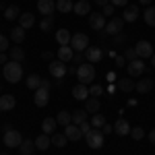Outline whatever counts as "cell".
<instances>
[{"label": "cell", "mask_w": 155, "mask_h": 155, "mask_svg": "<svg viewBox=\"0 0 155 155\" xmlns=\"http://www.w3.org/2000/svg\"><path fill=\"white\" fill-rule=\"evenodd\" d=\"M114 132H116L118 137H126V134H130V124L120 116V120L114 124Z\"/></svg>", "instance_id": "cell-18"}, {"label": "cell", "mask_w": 155, "mask_h": 155, "mask_svg": "<svg viewBox=\"0 0 155 155\" xmlns=\"http://www.w3.org/2000/svg\"><path fill=\"white\" fill-rule=\"evenodd\" d=\"M114 8H116L114 4H106V6H104V17H112V15H114Z\"/></svg>", "instance_id": "cell-45"}, {"label": "cell", "mask_w": 155, "mask_h": 155, "mask_svg": "<svg viewBox=\"0 0 155 155\" xmlns=\"http://www.w3.org/2000/svg\"><path fill=\"white\" fill-rule=\"evenodd\" d=\"M41 58H44V60H52V58H54V54H52V52H44Z\"/></svg>", "instance_id": "cell-52"}, {"label": "cell", "mask_w": 155, "mask_h": 155, "mask_svg": "<svg viewBox=\"0 0 155 155\" xmlns=\"http://www.w3.org/2000/svg\"><path fill=\"white\" fill-rule=\"evenodd\" d=\"M39 85H41V77L39 74H29L27 77V87L29 89H39Z\"/></svg>", "instance_id": "cell-37"}, {"label": "cell", "mask_w": 155, "mask_h": 155, "mask_svg": "<svg viewBox=\"0 0 155 155\" xmlns=\"http://www.w3.org/2000/svg\"><path fill=\"white\" fill-rule=\"evenodd\" d=\"M37 11L41 15H46V17H50V15L56 12V2L54 0H37Z\"/></svg>", "instance_id": "cell-12"}, {"label": "cell", "mask_w": 155, "mask_h": 155, "mask_svg": "<svg viewBox=\"0 0 155 155\" xmlns=\"http://www.w3.org/2000/svg\"><path fill=\"white\" fill-rule=\"evenodd\" d=\"M50 145H52V139H50V134H46V132H41V134L35 139V147L39 149V151H46Z\"/></svg>", "instance_id": "cell-27"}, {"label": "cell", "mask_w": 155, "mask_h": 155, "mask_svg": "<svg viewBox=\"0 0 155 155\" xmlns=\"http://www.w3.org/2000/svg\"><path fill=\"white\" fill-rule=\"evenodd\" d=\"M77 77H79V83L81 85L93 83V79H95V66H93L91 62H83V64L77 68Z\"/></svg>", "instance_id": "cell-2"}, {"label": "cell", "mask_w": 155, "mask_h": 155, "mask_svg": "<svg viewBox=\"0 0 155 155\" xmlns=\"http://www.w3.org/2000/svg\"><path fill=\"white\" fill-rule=\"evenodd\" d=\"M79 128H81V132H83V134H87V132L91 130V128H93V126H91V122H83V124H81V126H79Z\"/></svg>", "instance_id": "cell-47"}, {"label": "cell", "mask_w": 155, "mask_h": 155, "mask_svg": "<svg viewBox=\"0 0 155 155\" xmlns=\"http://www.w3.org/2000/svg\"><path fill=\"white\" fill-rule=\"evenodd\" d=\"M2 141H4V145H6L8 149H15V147H21V143H23V137H21V132H19V130L11 128V130L4 132Z\"/></svg>", "instance_id": "cell-4"}, {"label": "cell", "mask_w": 155, "mask_h": 155, "mask_svg": "<svg viewBox=\"0 0 155 155\" xmlns=\"http://www.w3.org/2000/svg\"><path fill=\"white\" fill-rule=\"evenodd\" d=\"M72 12H74V15H79V17H85V15H89V12H91V4H89L87 0H79V2H74Z\"/></svg>", "instance_id": "cell-20"}, {"label": "cell", "mask_w": 155, "mask_h": 155, "mask_svg": "<svg viewBox=\"0 0 155 155\" xmlns=\"http://www.w3.org/2000/svg\"><path fill=\"white\" fill-rule=\"evenodd\" d=\"M56 118H46L41 122V132H46V134H54L56 132Z\"/></svg>", "instance_id": "cell-28"}, {"label": "cell", "mask_w": 155, "mask_h": 155, "mask_svg": "<svg viewBox=\"0 0 155 155\" xmlns=\"http://www.w3.org/2000/svg\"><path fill=\"white\" fill-rule=\"evenodd\" d=\"M130 137L134 141H141V139H145V130L141 126H134V128H130Z\"/></svg>", "instance_id": "cell-40"}, {"label": "cell", "mask_w": 155, "mask_h": 155, "mask_svg": "<svg viewBox=\"0 0 155 155\" xmlns=\"http://www.w3.org/2000/svg\"><path fill=\"white\" fill-rule=\"evenodd\" d=\"M8 58L15 60V62H23L25 60V50L21 48V46H12V48L8 50Z\"/></svg>", "instance_id": "cell-26"}, {"label": "cell", "mask_w": 155, "mask_h": 155, "mask_svg": "<svg viewBox=\"0 0 155 155\" xmlns=\"http://www.w3.org/2000/svg\"><path fill=\"white\" fill-rule=\"evenodd\" d=\"M64 134H66V139L72 141V143H74V141H81V137H85L83 132H81V128H79L77 124H72V122L64 126Z\"/></svg>", "instance_id": "cell-11"}, {"label": "cell", "mask_w": 155, "mask_h": 155, "mask_svg": "<svg viewBox=\"0 0 155 155\" xmlns=\"http://www.w3.org/2000/svg\"><path fill=\"white\" fill-rule=\"evenodd\" d=\"M110 4H114V6H128V0H110Z\"/></svg>", "instance_id": "cell-48"}, {"label": "cell", "mask_w": 155, "mask_h": 155, "mask_svg": "<svg viewBox=\"0 0 155 155\" xmlns=\"http://www.w3.org/2000/svg\"><path fill=\"white\" fill-rule=\"evenodd\" d=\"M89 95H91V97L104 95V87H101V85H91V87H89Z\"/></svg>", "instance_id": "cell-42"}, {"label": "cell", "mask_w": 155, "mask_h": 155, "mask_svg": "<svg viewBox=\"0 0 155 155\" xmlns=\"http://www.w3.org/2000/svg\"><path fill=\"white\" fill-rule=\"evenodd\" d=\"M71 48L74 52H85V50L89 48V37L85 35V33H74L71 39Z\"/></svg>", "instance_id": "cell-5"}, {"label": "cell", "mask_w": 155, "mask_h": 155, "mask_svg": "<svg viewBox=\"0 0 155 155\" xmlns=\"http://www.w3.org/2000/svg\"><path fill=\"white\" fill-rule=\"evenodd\" d=\"M6 46H8V39H6V35L0 33V52H6Z\"/></svg>", "instance_id": "cell-46"}, {"label": "cell", "mask_w": 155, "mask_h": 155, "mask_svg": "<svg viewBox=\"0 0 155 155\" xmlns=\"http://www.w3.org/2000/svg\"><path fill=\"white\" fill-rule=\"evenodd\" d=\"M122 56L126 58V62H132V60H137V58H139V56H137V50H134V48H126Z\"/></svg>", "instance_id": "cell-41"}, {"label": "cell", "mask_w": 155, "mask_h": 155, "mask_svg": "<svg viewBox=\"0 0 155 155\" xmlns=\"http://www.w3.org/2000/svg\"><path fill=\"white\" fill-rule=\"evenodd\" d=\"M153 89V79H139V83H134V91H139L141 95L149 93Z\"/></svg>", "instance_id": "cell-17"}, {"label": "cell", "mask_w": 155, "mask_h": 155, "mask_svg": "<svg viewBox=\"0 0 155 155\" xmlns=\"http://www.w3.org/2000/svg\"><path fill=\"white\" fill-rule=\"evenodd\" d=\"M11 39L19 46V44H23L25 39V29L23 27H15V29H11Z\"/></svg>", "instance_id": "cell-31"}, {"label": "cell", "mask_w": 155, "mask_h": 155, "mask_svg": "<svg viewBox=\"0 0 155 155\" xmlns=\"http://www.w3.org/2000/svg\"><path fill=\"white\" fill-rule=\"evenodd\" d=\"M71 39H72V35L68 29H58L56 31V41L60 46H71Z\"/></svg>", "instance_id": "cell-23"}, {"label": "cell", "mask_w": 155, "mask_h": 155, "mask_svg": "<svg viewBox=\"0 0 155 155\" xmlns=\"http://www.w3.org/2000/svg\"><path fill=\"white\" fill-rule=\"evenodd\" d=\"M85 110H87L89 114H97V112H99V99H97V97H87V99H85Z\"/></svg>", "instance_id": "cell-29"}, {"label": "cell", "mask_w": 155, "mask_h": 155, "mask_svg": "<svg viewBox=\"0 0 155 155\" xmlns=\"http://www.w3.org/2000/svg\"><path fill=\"white\" fill-rule=\"evenodd\" d=\"M85 58H87V62H101V58H104V50L99 48V46H89V48L85 50Z\"/></svg>", "instance_id": "cell-10"}, {"label": "cell", "mask_w": 155, "mask_h": 155, "mask_svg": "<svg viewBox=\"0 0 155 155\" xmlns=\"http://www.w3.org/2000/svg\"><path fill=\"white\" fill-rule=\"evenodd\" d=\"M74 66H81L83 62H87V58L83 56V52H74V56H72V60H71Z\"/></svg>", "instance_id": "cell-43"}, {"label": "cell", "mask_w": 155, "mask_h": 155, "mask_svg": "<svg viewBox=\"0 0 155 155\" xmlns=\"http://www.w3.org/2000/svg\"><path fill=\"white\" fill-rule=\"evenodd\" d=\"M143 17H145V23L149 25V27H155V6H147Z\"/></svg>", "instance_id": "cell-34"}, {"label": "cell", "mask_w": 155, "mask_h": 155, "mask_svg": "<svg viewBox=\"0 0 155 155\" xmlns=\"http://www.w3.org/2000/svg\"><path fill=\"white\" fill-rule=\"evenodd\" d=\"M19 17H21V8H19L17 4H11V6L4 8V19H6V21H15V19H19Z\"/></svg>", "instance_id": "cell-25"}, {"label": "cell", "mask_w": 155, "mask_h": 155, "mask_svg": "<svg viewBox=\"0 0 155 155\" xmlns=\"http://www.w3.org/2000/svg\"><path fill=\"white\" fill-rule=\"evenodd\" d=\"M71 114H72V124L81 126L83 122H87V110H74Z\"/></svg>", "instance_id": "cell-30"}, {"label": "cell", "mask_w": 155, "mask_h": 155, "mask_svg": "<svg viewBox=\"0 0 155 155\" xmlns=\"http://www.w3.org/2000/svg\"><path fill=\"white\" fill-rule=\"evenodd\" d=\"M74 4L72 0H56V11L58 12H72Z\"/></svg>", "instance_id": "cell-32"}, {"label": "cell", "mask_w": 155, "mask_h": 155, "mask_svg": "<svg viewBox=\"0 0 155 155\" xmlns=\"http://www.w3.org/2000/svg\"><path fill=\"white\" fill-rule=\"evenodd\" d=\"M139 2H141L143 6H151V0H139Z\"/></svg>", "instance_id": "cell-57"}, {"label": "cell", "mask_w": 155, "mask_h": 155, "mask_svg": "<svg viewBox=\"0 0 155 155\" xmlns=\"http://www.w3.org/2000/svg\"><path fill=\"white\" fill-rule=\"evenodd\" d=\"M122 27H124V19H112L106 25V35H118L122 33Z\"/></svg>", "instance_id": "cell-14"}, {"label": "cell", "mask_w": 155, "mask_h": 155, "mask_svg": "<svg viewBox=\"0 0 155 155\" xmlns=\"http://www.w3.org/2000/svg\"><path fill=\"white\" fill-rule=\"evenodd\" d=\"M147 137H149V141H151V143L155 145V128H153V130H151V132H149V134H147Z\"/></svg>", "instance_id": "cell-55"}, {"label": "cell", "mask_w": 155, "mask_h": 155, "mask_svg": "<svg viewBox=\"0 0 155 155\" xmlns=\"http://www.w3.org/2000/svg\"><path fill=\"white\" fill-rule=\"evenodd\" d=\"M56 122H58L60 126H66V124L72 122V114L66 112V110H62V112H58V116H56Z\"/></svg>", "instance_id": "cell-33"}, {"label": "cell", "mask_w": 155, "mask_h": 155, "mask_svg": "<svg viewBox=\"0 0 155 155\" xmlns=\"http://www.w3.org/2000/svg\"><path fill=\"white\" fill-rule=\"evenodd\" d=\"M72 97H74V99H79V101H85V99L89 97V87L79 83L77 87H72Z\"/></svg>", "instance_id": "cell-21"}, {"label": "cell", "mask_w": 155, "mask_h": 155, "mask_svg": "<svg viewBox=\"0 0 155 155\" xmlns=\"http://www.w3.org/2000/svg\"><path fill=\"white\" fill-rule=\"evenodd\" d=\"M66 72H68L66 62H62V60H54V62H50V74H52L54 79H62Z\"/></svg>", "instance_id": "cell-7"}, {"label": "cell", "mask_w": 155, "mask_h": 155, "mask_svg": "<svg viewBox=\"0 0 155 155\" xmlns=\"http://www.w3.org/2000/svg\"><path fill=\"white\" fill-rule=\"evenodd\" d=\"M0 95H2V85H0Z\"/></svg>", "instance_id": "cell-59"}, {"label": "cell", "mask_w": 155, "mask_h": 155, "mask_svg": "<svg viewBox=\"0 0 155 155\" xmlns=\"http://www.w3.org/2000/svg\"><path fill=\"white\" fill-rule=\"evenodd\" d=\"M118 89L124 91V93H130L132 89H134V81H132V79H120L118 81Z\"/></svg>", "instance_id": "cell-36"}, {"label": "cell", "mask_w": 155, "mask_h": 155, "mask_svg": "<svg viewBox=\"0 0 155 155\" xmlns=\"http://www.w3.org/2000/svg\"><path fill=\"white\" fill-rule=\"evenodd\" d=\"M0 155H6V153H0Z\"/></svg>", "instance_id": "cell-60"}, {"label": "cell", "mask_w": 155, "mask_h": 155, "mask_svg": "<svg viewBox=\"0 0 155 155\" xmlns=\"http://www.w3.org/2000/svg\"><path fill=\"white\" fill-rule=\"evenodd\" d=\"M97 6H106V4H110V0H93Z\"/></svg>", "instance_id": "cell-53"}, {"label": "cell", "mask_w": 155, "mask_h": 155, "mask_svg": "<svg viewBox=\"0 0 155 155\" xmlns=\"http://www.w3.org/2000/svg\"><path fill=\"white\" fill-rule=\"evenodd\" d=\"M39 87H41V89H48V91H50V89H52V83H50L48 79H41V85H39Z\"/></svg>", "instance_id": "cell-50"}, {"label": "cell", "mask_w": 155, "mask_h": 155, "mask_svg": "<svg viewBox=\"0 0 155 155\" xmlns=\"http://www.w3.org/2000/svg\"><path fill=\"white\" fill-rule=\"evenodd\" d=\"M104 124H106V116L104 114H93L91 116V126L93 128H101Z\"/></svg>", "instance_id": "cell-38"}, {"label": "cell", "mask_w": 155, "mask_h": 155, "mask_svg": "<svg viewBox=\"0 0 155 155\" xmlns=\"http://www.w3.org/2000/svg\"><path fill=\"white\" fill-rule=\"evenodd\" d=\"M2 74H4V79L8 83H19L23 79V66H21V62H15V60L6 62L2 66Z\"/></svg>", "instance_id": "cell-1"}, {"label": "cell", "mask_w": 155, "mask_h": 155, "mask_svg": "<svg viewBox=\"0 0 155 155\" xmlns=\"http://www.w3.org/2000/svg\"><path fill=\"white\" fill-rule=\"evenodd\" d=\"M50 139H52V145H56V147H60V149H62V147H66V143H68L66 134H60V132H54Z\"/></svg>", "instance_id": "cell-35"}, {"label": "cell", "mask_w": 155, "mask_h": 155, "mask_svg": "<svg viewBox=\"0 0 155 155\" xmlns=\"http://www.w3.org/2000/svg\"><path fill=\"white\" fill-rule=\"evenodd\" d=\"M15 106H17V99H15V95H11V93L0 95V112H11Z\"/></svg>", "instance_id": "cell-16"}, {"label": "cell", "mask_w": 155, "mask_h": 155, "mask_svg": "<svg viewBox=\"0 0 155 155\" xmlns=\"http://www.w3.org/2000/svg\"><path fill=\"white\" fill-rule=\"evenodd\" d=\"M0 72H2V68H0Z\"/></svg>", "instance_id": "cell-61"}, {"label": "cell", "mask_w": 155, "mask_h": 155, "mask_svg": "<svg viewBox=\"0 0 155 155\" xmlns=\"http://www.w3.org/2000/svg\"><path fill=\"white\" fill-rule=\"evenodd\" d=\"M52 27H54V17H52V15H50V17H46V19H44V21L39 23V29H41L44 33H48Z\"/></svg>", "instance_id": "cell-39"}, {"label": "cell", "mask_w": 155, "mask_h": 155, "mask_svg": "<svg viewBox=\"0 0 155 155\" xmlns=\"http://www.w3.org/2000/svg\"><path fill=\"white\" fill-rule=\"evenodd\" d=\"M77 68H79V66H74V64H72L71 68H68V72H71V74H77Z\"/></svg>", "instance_id": "cell-56"}, {"label": "cell", "mask_w": 155, "mask_h": 155, "mask_svg": "<svg viewBox=\"0 0 155 155\" xmlns=\"http://www.w3.org/2000/svg\"><path fill=\"white\" fill-rule=\"evenodd\" d=\"M134 50H137V56H139V58H151V56H153V46H151L147 39H141V41L134 46Z\"/></svg>", "instance_id": "cell-9"}, {"label": "cell", "mask_w": 155, "mask_h": 155, "mask_svg": "<svg viewBox=\"0 0 155 155\" xmlns=\"http://www.w3.org/2000/svg\"><path fill=\"white\" fill-rule=\"evenodd\" d=\"M35 141H31V139H23V143H21V147H19V151H21V155H33V151H35Z\"/></svg>", "instance_id": "cell-24"}, {"label": "cell", "mask_w": 155, "mask_h": 155, "mask_svg": "<svg viewBox=\"0 0 155 155\" xmlns=\"http://www.w3.org/2000/svg\"><path fill=\"white\" fill-rule=\"evenodd\" d=\"M151 66L155 68V52H153V56H151Z\"/></svg>", "instance_id": "cell-58"}, {"label": "cell", "mask_w": 155, "mask_h": 155, "mask_svg": "<svg viewBox=\"0 0 155 155\" xmlns=\"http://www.w3.org/2000/svg\"><path fill=\"white\" fill-rule=\"evenodd\" d=\"M145 71H147V66H145L143 58H137V60H132V62H128V74H130L132 79L141 77Z\"/></svg>", "instance_id": "cell-8"}, {"label": "cell", "mask_w": 155, "mask_h": 155, "mask_svg": "<svg viewBox=\"0 0 155 155\" xmlns=\"http://www.w3.org/2000/svg\"><path fill=\"white\" fill-rule=\"evenodd\" d=\"M126 39H128V37L124 35V33H118V35H114L112 44H114V46H122V44H126Z\"/></svg>", "instance_id": "cell-44"}, {"label": "cell", "mask_w": 155, "mask_h": 155, "mask_svg": "<svg viewBox=\"0 0 155 155\" xmlns=\"http://www.w3.org/2000/svg\"><path fill=\"white\" fill-rule=\"evenodd\" d=\"M124 62H126V58H124V56H116V66H124Z\"/></svg>", "instance_id": "cell-51"}, {"label": "cell", "mask_w": 155, "mask_h": 155, "mask_svg": "<svg viewBox=\"0 0 155 155\" xmlns=\"http://www.w3.org/2000/svg\"><path fill=\"white\" fill-rule=\"evenodd\" d=\"M33 25H35V15H33V12H21V17H19V27L29 29V27H33Z\"/></svg>", "instance_id": "cell-19"}, {"label": "cell", "mask_w": 155, "mask_h": 155, "mask_svg": "<svg viewBox=\"0 0 155 155\" xmlns=\"http://www.w3.org/2000/svg\"><path fill=\"white\" fill-rule=\"evenodd\" d=\"M0 64H6V52H0Z\"/></svg>", "instance_id": "cell-54"}, {"label": "cell", "mask_w": 155, "mask_h": 155, "mask_svg": "<svg viewBox=\"0 0 155 155\" xmlns=\"http://www.w3.org/2000/svg\"><path fill=\"white\" fill-rule=\"evenodd\" d=\"M33 101H35L37 107H46V106H48V101H50V91H48V89H41V87L35 89Z\"/></svg>", "instance_id": "cell-13"}, {"label": "cell", "mask_w": 155, "mask_h": 155, "mask_svg": "<svg viewBox=\"0 0 155 155\" xmlns=\"http://www.w3.org/2000/svg\"><path fill=\"white\" fill-rule=\"evenodd\" d=\"M89 25H91V29L104 31V29H106V25H107L104 12H89Z\"/></svg>", "instance_id": "cell-6"}, {"label": "cell", "mask_w": 155, "mask_h": 155, "mask_svg": "<svg viewBox=\"0 0 155 155\" xmlns=\"http://www.w3.org/2000/svg\"><path fill=\"white\" fill-rule=\"evenodd\" d=\"M56 56H58V60H62V62H71L72 56H74V50H72L71 46H60Z\"/></svg>", "instance_id": "cell-22"}, {"label": "cell", "mask_w": 155, "mask_h": 155, "mask_svg": "<svg viewBox=\"0 0 155 155\" xmlns=\"http://www.w3.org/2000/svg\"><path fill=\"white\" fill-rule=\"evenodd\" d=\"M137 17H139V6H134V4L124 6V11H122V19H124V23H132V21H137Z\"/></svg>", "instance_id": "cell-15"}, {"label": "cell", "mask_w": 155, "mask_h": 155, "mask_svg": "<svg viewBox=\"0 0 155 155\" xmlns=\"http://www.w3.org/2000/svg\"><path fill=\"white\" fill-rule=\"evenodd\" d=\"M101 132H104V134H110V132H114V126H112V124H104V126H101Z\"/></svg>", "instance_id": "cell-49"}, {"label": "cell", "mask_w": 155, "mask_h": 155, "mask_svg": "<svg viewBox=\"0 0 155 155\" xmlns=\"http://www.w3.org/2000/svg\"><path fill=\"white\" fill-rule=\"evenodd\" d=\"M85 141H87V145L91 149H99L104 145V132H101V128H91L85 134Z\"/></svg>", "instance_id": "cell-3"}]
</instances>
